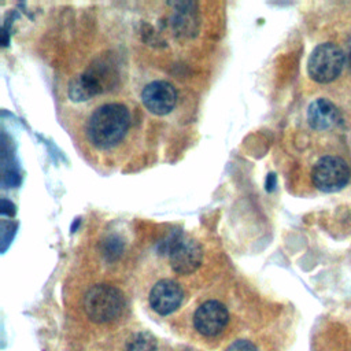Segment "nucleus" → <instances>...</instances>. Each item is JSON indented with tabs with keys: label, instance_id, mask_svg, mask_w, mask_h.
<instances>
[{
	"label": "nucleus",
	"instance_id": "nucleus-5",
	"mask_svg": "<svg viewBox=\"0 0 351 351\" xmlns=\"http://www.w3.org/2000/svg\"><path fill=\"white\" fill-rule=\"evenodd\" d=\"M167 241L166 250L169 254L170 266L176 273L191 274L197 270L203 259V250L195 239L176 234Z\"/></svg>",
	"mask_w": 351,
	"mask_h": 351
},
{
	"label": "nucleus",
	"instance_id": "nucleus-1",
	"mask_svg": "<svg viewBox=\"0 0 351 351\" xmlns=\"http://www.w3.org/2000/svg\"><path fill=\"white\" fill-rule=\"evenodd\" d=\"M130 125V114L121 103L99 106L88 118L86 137L99 149H108L122 141Z\"/></svg>",
	"mask_w": 351,
	"mask_h": 351
},
{
	"label": "nucleus",
	"instance_id": "nucleus-10",
	"mask_svg": "<svg viewBox=\"0 0 351 351\" xmlns=\"http://www.w3.org/2000/svg\"><path fill=\"white\" fill-rule=\"evenodd\" d=\"M103 77H99V69L92 67L71 80L69 96L73 101H85L103 90Z\"/></svg>",
	"mask_w": 351,
	"mask_h": 351
},
{
	"label": "nucleus",
	"instance_id": "nucleus-6",
	"mask_svg": "<svg viewBox=\"0 0 351 351\" xmlns=\"http://www.w3.org/2000/svg\"><path fill=\"white\" fill-rule=\"evenodd\" d=\"M229 321L228 308L218 300H207L202 303L193 315L195 329L204 336L219 335Z\"/></svg>",
	"mask_w": 351,
	"mask_h": 351
},
{
	"label": "nucleus",
	"instance_id": "nucleus-3",
	"mask_svg": "<svg viewBox=\"0 0 351 351\" xmlns=\"http://www.w3.org/2000/svg\"><path fill=\"white\" fill-rule=\"evenodd\" d=\"M344 67V52L333 43L318 44L307 60V73L318 84L335 81Z\"/></svg>",
	"mask_w": 351,
	"mask_h": 351
},
{
	"label": "nucleus",
	"instance_id": "nucleus-12",
	"mask_svg": "<svg viewBox=\"0 0 351 351\" xmlns=\"http://www.w3.org/2000/svg\"><path fill=\"white\" fill-rule=\"evenodd\" d=\"M226 351H258V348L252 341L245 340V339H239V340L233 341L226 348Z\"/></svg>",
	"mask_w": 351,
	"mask_h": 351
},
{
	"label": "nucleus",
	"instance_id": "nucleus-4",
	"mask_svg": "<svg viewBox=\"0 0 351 351\" xmlns=\"http://www.w3.org/2000/svg\"><path fill=\"white\" fill-rule=\"evenodd\" d=\"M351 178L348 163L336 155H325L319 158L311 170V181L314 186L322 192L333 193L341 191Z\"/></svg>",
	"mask_w": 351,
	"mask_h": 351
},
{
	"label": "nucleus",
	"instance_id": "nucleus-7",
	"mask_svg": "<svg viewBox=\"0 0 351 351\" xmlns=\"http://www.w3.org/2000/svg\"><path fill=\"white\" fill-rule=\"evenodd\" d=\"M141 101L149 112L155 115H166L177 103V92L167 81H152L143 88Z\"/></svg>",
	"mask_w": 351,
	"mask_h": 351
},
{
	"label": "nucleus",
	"instance_id": "nucleus-8",
	"mask_svg": "<svg viewBox=\"0 0 351 351\" xmlns=\"http://www.w3.org/2000/svg\"><path fill=\"white\" fill-rule=\"evenodd\" d=\"M184 299L181 287L173 280L158 281L149 292V304L160 315H167L176 311Z\"/></svg>",
	"mask_w": 351,
	"mask_h": 351
},
{
	"label": "nucleus",
	"instance_id": "nucleus-9",
	"mask_svg": "<svg viewBox=\"0 0 351 351\" xmlns=\"http://www.w3.org/2000/svg\"><path fill=\"white\" fill-rule=\"evenodd\" d=\"M307 123L317 132H324L333 128L339 119L340 112L333 101L326 97H318L307 107Z\"/></svg>",
	"mask_w": 351,
	"mask_h": 351
},
{
	"label": "nucleus",
	"instance_id": "nucleus-2",
	"mask_svg": "<svg viewBox=\"0 0 351 351\" xmlns=\"http://www.w3.org/2000/svg\"><path fill=\"white\" fill-rule=\"evenodd\" d=\"M125 307L122 292L108 284H97L88 289L84 298V308L88 318L97 324L117 319Z\"/></svg>",
	"mask_w": 351,
	"mask_h": 351
},
{
	"label": "nucleus",
	"instance_id": "nucleus-11",
	"mask_svg": "<svg viewBox=\"0 0 351 351\" xmlns=\"http://www.w3.org/2000/svg\"><path fill=\"white\" fill-rule=\"evenodd\" d=\"M126 351H156V340L148 332H138L128 340Z\"/></svg>",
	"mask_w": 351,
	"mask_h": 351
}]
</instances>
